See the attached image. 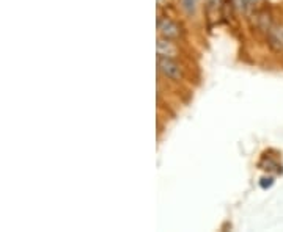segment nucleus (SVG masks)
I'll list each match as a JSON object with an SVG mask.
<instances>
[{"label": "nucleus", "instance_id": "f257e3e1", "mask_svg": "<svg viewBox=\"0 0 283 232\" xmlns=\"http://www.w3.org/2000/svg\"><path fill=\"white\" fill-rule=\"evenodd\" d=\"M157 68L162 72V75H166L167 79H170L173 82H181L183 77H184L181 65L178 63L175 58L157 57Z\"/></svg>", "mask_w": 283, "mask_h": 232}, {"label": "nucleus", "instance_id": "39448f33", "mask_svg": "<svg viewBox=\"0 0 283 232\" xmlns=\"http://www.w3.org/2000/svg\"><path fill=\"white\" fill-rule=\"evenodd\" d=\"M258 2H260V0H234L236 7L239 8L241 11H244V13L250 11L252 8H255V5Z\"/></svg>", "mask_w": 283, "mask_h": 232}, {"label": "nucleus", "instance_id": "7ed1b4c3", "mask_svg": "<svg viewBox=\"0 0 283 232\" xmlns=\"http://www.w3.org/2000/svg\"><path fill=\"white\" fill-rule=\"evenodd\" d=\"M156 51H157V57H169V58H175L178 54L176 45L172 42V39L162 38L159 36L157 44H156Z\"/></svg>", "mask_w": 283, "mask_h": 232}, {"label": "nucleus", "instance_id": "20e7f679", "mask_svg": "<svg viewBox=\"0 0 283 232\" xmlns=\"http://www.w3.org/2000/svg\"><path fill=\"white\" fill-rule=\"evenodd\" d=\"M255 27L260 30V32H269V30L272 28L271 25V14L269 11L266 10H260L255 13Z\"/></svg>", "mask_w": 283, "mask_h": 232}, {"label": "nucleus", "instance_id": "423d86ee", "mask_svg": "<svg viewBox=\"0 0 283 232\" xmlns=\"http://www.w3.org/2000/svg\"><path fill=\"white\" fill-rule=\"evenodd\" d=\"M200 0H181V7L187 14H193L198 8Z\"/></svg>", "mask_w": 283, "mask_h": 232}, {"label": "nucleus", "instance_id": "0eeeda50", "mask_svg": "<svg viewBox=\"0 0 283 232\" xmlns=\"http://www.w3.org/2000/svg\"><path fill=\"white\" fill-rule=\"evenodd\" d=\"M156 2H157V5H159V7H162L164 4H167L169 0H156Z\"/></svg>", "mask_w": 283, "mask_h": 232}, {"label": "nucleus", "instance_id": "f03ea898", "mask_svg": "<svg viewBox=\"0 0 283 232\" xmlns=\"http://www.w3.org/2000/svg\"><path fill=\"white\" fill-rule=\"evenodd\" d=\"M157 30H159V36L167 38V39H178L183 35L181 27L178 25L175 21L169 19V18H160L157 19Z\"/></svg>", "mask_w": 283, "mask_h": 232}]
</instances>
